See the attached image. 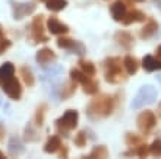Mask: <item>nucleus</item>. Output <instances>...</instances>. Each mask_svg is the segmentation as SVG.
<instances>
[{"label":"nucleus","mask_w":161,"mask_h":159,"mask_svg":"<svg viewBox=\"0 0 161 159\" xmlns=\"http://www.w3.org/2000/svg\"><path fill=\"white\" fill-rule=\"evenodd\" d=\"M142 21H145V13L141 12V10H129L122 19L123 25H130L133 22H142Z\"/></svg>","instance_id":"4468645a"},{"label":"nucleus","mask_w":161,"mask_h":159,"mask_svg":"<svg viewBox=\"0 0 161 159\" xmlns=\"http://www.w3.org/2000/svg\"><path fill=\"white\" fill-rule=\"evenodd\" d=\"M78 118H79L78 111H75V109H68V111H64V114L59 120H56L54 124H56V127L60 130V133H63L64 136H68L70 130L76 129Z\"/></svg>","instance_id":"20e7f679"},{"label":"nucleus","mask_w":161,"mask_h":159,"mask_svg":"<svg viewBox=\"0 0 161 159\" xmlns=\"http://www.w3.org/2000/svg\"><path fill=\"white\" fill-rule=\"evenodd\" d=\"M62 147V140H60V136H50L48 137V140L46 142V145H44V152H47V153H54V152H57Z\"/></svg>","instance_id":"dca6fc26"},{"label":"nucleus","mask_w":161,"mask_h":159,"mask_svg":"<svg viewBox=\"0 0 161 159\" xmlns=\"http://www.w3.org/2000/svg\"><path fill=\"white\" fill-rule=\"evenodd\" d=\"M0 159H8V158H6V156H4V153H3V152H2V151H0Z\"/></svg>","instance_id":"58836bf2"},{"label":"nucleus","mask_w":161,"mask_h":159,"mask_svg":"<svg viewBox=\"0 0 161 159\" xmlns=\"http://www.w3.org/2000/svg\"><path fill=\"white\" fill-rule=\"evenodd\" d=\"M10 45H12V42L9 41V40H6L4 37H0V54H4L6 50L10 48Z\"/></svg>","instance_id":"473e14b6"},{"label":"nucleus","mask_w":161,"mask_h":159,"mask_svg":"<svg viewBox=\"0 0 161 159\" xmlns=\"http://www.w3.org/2000/svg\"><path fill=\"white\" fill-rule=\"evenodd\" d=\"M0 105H2V98H0Z\"/></svg>","instance_id":"c03bdc74"},{"label":"nucleus","mask_w":161,"mask_h":159,"mask_svg":"<svg viewBox=\"0 0 161 159\" xmlns=\"http://www.w3.org/2000/svg\"><path fill=\"white\" fill-rule=\"evenodd\" d=\"M8 149H9V152H10V153H13V155H19V153H22V152H24L22 142L16 137V136L10 137V142H9V145H8Z\"/></svg>","instance_id":"4be33fe9"},{"label":"nucleus","mask_w":161,"mask_h":159,"mask_svg":"<svg viewBox=\"0 0 161 159\" xmlns=\"http://www.w3.org/2000/svg\"><path fill=\"white\" fill-rule=\"evenodd\" d=\"M13 75H15V66H13V63H4L0 66V85H3L4 82L8 79H10V77H13Z\"/></svg>","instance_id":"f3484780"},{"label":"nucleus","mask_w":161,"mask_h":159,"mask_svg":"<svg viewBox=\"0 0 161 159\" xmlns=\"http://www.w3.org/2000/svg\"><path fill=\"white\" fill-rule=\"evenodd\" d=\"M10 6L13 10V18L19 21L24 16H28L31 13H34V10L37 9V4L34 2H25V3H19L15 0H10Z\"/></svg>","instance_id":"39448f33"},{"label":"nucleus","mask_w":161,"mask_h":159,"mask_svg":"<svg viewBox=\"0 0 161 159\" xmlns=\"http://www.w3.org/2000/svg\"><path fill=\"white\" fill-rule=\"evenodd\" d=\"M0 37H3V32H2V28H0Z\"/></svg>","instance_id":"37998d69"},{"label":"nucleus","mask_w":161,"mask_h":159,"mask_svg":"<svg viewBox=\"0 0 161 159\" xmlns=\"http://www.w3.org/2000/svg\"><path fill=\"white\" fill-rule=\"evenodd\" d=\"M158 114H160V117H161V102H160V105H158Z\"/></svg>","instance_id":"ea45409f"},{"label":"nucleus","mask_w":161,"mask_h":159,"mask_svg":"<svg viewBox=\"0 0 161 159\" xmlns=\"http://www.w3.org/2000/svg\"><path fill=\"white\" fill-rule=\"evenodd\" d=\"M3 137H4V127L0 124V142L3 140Z\"/></svg>","instance_id":"c9c22d12"},{"label":"nucleus","mask_w":161,"mask_h":159,"mask_svg":"<svg viewBox=\"0 0 161 159\" xmlns=\"http://www.w3.org/2000/svg\"><path fill=\"white\" fill-rule=\"evenodd\" d=\"M155 99H157V91H155V88L151 86V85H144L139 89L138 95L133 98V101H132V104H130V108L138 109L141 107H144V105L153 104Z\"/></svg>","instance_id":"7ed1b4c3"},{"label":"nucleus","mask_w":161,"mask_h":159,"mask_svg":"<svg viewBox=\"0 0 161 159\" xmlns=\"http://www.w3.org/2000/svg\"><path fill=\"white\" fill-rule=\"evenodd\" d=\"M78 66H79V69L84 72L85 75H88V76H94V75H95V66H94V63H91V61H86V60H79V61H78Z\"/></svg>","instance_id":"a878e982"},{"label":"nucleus","mask_w":161,"mask_h":159,"mask_svg":"<svg viewBox=\"0 0 161 159\" xmlns=\"http://www.w3.org/2000/svg\"><path fill=\"white\" fill-rule=\"evenodd\" d=\"M103 67L106 69V80L108 83H119L120 80L125 79V75L122 72V66H120V61L117 57H110V59H106L103 61Z\"/></svg>","instance_id":"f03ea898"},{"label":"nucleus","mask_w":161,"mask_h":159,"mask_svg":"<svg viewBox=\"0 0 161 159\" xmlns=\"http://www.w3.org/2000/svg\"><path fill=\"white\" fill-rule=\"evenodd\" d=\"M113 108H114L113 98L108 95H100V96H95L88 104L86 114H88L89 118L108 117V115L113 113Z\"/></svg>","instance_id":"f257e3e1"},{"label":"nucleus","mask_w":161,"mask_h":159,"mask_svg":"<svg viewBox=\"0 0 161 159\" xmlns=\"http://www.w3.org/2000/svg\"><path fill=\"white\" fill-rule=\"evenodd\" d=\"M68 6V2L66 0H47L46 2V8L51 12H59V10H63L64 8Z\"/></svg>","instance_id":"5701e85b"},{"label":"nucleus","mask_w":161,"mask_h":159,"mask_svg":"<svg viewBox=\"0 0 161 159\" xmlns=\"http://www.w3.org/2000/svg\"><path fill=\"white\" fill-rule=\"evenodd\" d=\"M161 66V61L160 60H157L154 56L151 54H147L142 59V67H144L147 72H154V70H158Z\"/></svg>","instance_id":"a211bd4d"},{"label":"nucleus","mask_w":161,"mask_h":159,"mask_svg":"<svg viewBox=\"0 0 161 159\" xmlns=\"http://www.w3.org/2000/svg\"><path fill=\"white\" fill-rule=\"evenodd\" d=\"M107 156H108L107 147L103 146V145H100V146L94 147L92 152H91L88 156H85V158H82V159H107Z\"/></svg>","instance_id":"aec40b11"},{"label":"nucleus","mask_w":161,"mask_h":159,"mask_svg":"<svg viewBox=\"0 0 161 159\" xmlns=\"http://www.w3.org/2000/svg\"><path fill=\"white\" fill-rule=\"evenodd\" d=\"M157 59L161 60V45H158V48H157Z\"/></svg>","instance_id":"e433bc0d"},{"label":"nucleus","mask_w":161,"mask_h":159,"mask_svg":"<svg viewBox=\"0 0 161 159\" xmlns=\"http://www.w3.org/2000/svg\"><path fill=\"white\" fill-rule=\"evenodd\" d=\"M136 153H138V156H139L141 159H145L147 156H148V153H149V147L145 146V145H141V146L138 147Z\"/></svg>","instance_id":"72a5a7b5"},{"label":"nucleus","mask_w":161,"mask_h":159,"mask_svg":"<svg viewBox=\"0 0 161 159\" xmlns=\"http://www.w3.org/2000/svg\"><path fill=\"white\" fill-rule=\"evenodd\" d=\"M123 66H125V70L127 75H135L138 72V67H139V61L132 56H126L123 59Z\"/></svg>","instance_id":"6ab92c4d"},{"label":"nucleus","mask_w":161,"mask_h":159,"mask_svg":"<svg viewBox=\"0 0 161 159\" xmlns=\"http://www.w3.org/2000/svg\"><path fill=\"white\" fill-rule=\"evenodd\" d=\"M57 45H59L60 48L72 51L75 54H79V56L85 54L84 44H80V42L75 41V40H72V38H69V37H59L57 38Z\"/></svg>","instance_id":"6e6552de"},{"label":"nucleus","mask_w":161,"mask_h":159,"mask_svg":"<svg viewBox=\"0 0 161 159\" xmlns=\"http://www.w3.org/2000/svg\"><path fill=\"white\" fill-rule=\"evenodd\" d=\"M2 86H3L4 93H6L10 99H13V101L21 99V96H22V86H21V83H19V80H18L15 76H13V77H10V79H8L3 85H2Z\"/></svg>","instance_id":"0eeeda50"},{"label":"nucleus","mask_w":161,"mask_h":159,"mask_svg":"<svg viewBox=\"0 0 161 159\" xmlns=\"http://www.w3.org/2000/svg\"><path fill=\"white\" fill-rule=\"evenodd\" d=\"M149 153L154 158H161V139H155L151 146H149Z\"/></svg>","instance_id":"c85d7f7f"},{"label":"nucleus","mask_w":161,"mask_h":159,"mask_svg":"<svg viewBox=\"0 0 161 159\" xmlns=\"http://www.w3.org/2000/svg\"><path fill=\"white\" fill-rule=\"evenodd\" d=\"M130 2H133V3H136V2H139V3H141V2H145V0H130Z\"/></svg>","instance_id":"a19ab883"},{"label":"nucleus","mask_w":161,"mask_h":159,"mask_svg":"<svg viewBox=\"0 0 161 159\" xmlns=\"http://www.w3.org/2000/svg\"><path fill=\"white\" fill-rule=\"evenodd\" d=\"M40 139V134L35 131V130H32V124H26L25 127V131H24V140L25 142H35V140H38Z\"/></svg>","instance_id":"bb28decb"},{"label":"nucleus","mask_w":161,"mask_h":159,"mask_svg":"<svg viewBox=\"0 0 161 159\" xmlns=\"http://www.w3.org/2000/svg\"><path fill=\"white\" fill-rule=\"evenodd\" d=\"M126 142L130 143V145H135V143L141 142V137L136 136V134H133V133H127L126 134Z\"/></svg>","instance_id":"f704fd0d"},{"label":"nucleus","mask_w":161,"mask_h":159,"mask_svg":"<svg viewBox=\"0 0 161 159\" xmlns=\"http://www.w3.org/2000/svg\"><path fill=\"white\" fill-rule=\"evenodd\" d=\"M160 69H161V66H160Z\"/></svg>","instance_id":"49530a36"},{"label":"nucleus","mask_w":161,"mask_h":159,"mask_svg":"<svg viewBox=\"0 0 161 159\" xmlns=\"http://www.w3.org/2000/svg\"><path fill=\"white\" fill-rule=\"evenodd\" d=\"M47 28L50 31L51 34H54V35H64V34L69 32V28L68 25H64L62 21H59L57 18L51 16L47 19Z\"/></svg>","instance_id":"9d476101"},{"label":"nucleus","mask_w":161,"mask_h":159,"mask_svg":"<svg viewBox=\"0 0 161 159\" xmlns=\"http://www.w3.org/2000/svg\"><path fill=\"white\" fill-rule=\"evenodd\" d=\"M31 29H32V37L37 42L48 41V37L44 35V18L41 15L34 18V21L31 24Z\"/></svg>","instance_id":"1a4fd4ad"},{"label":"nucleus","mask_w":161,"mask_h":159,"mask_svg":"<svg viewBox=\"0 0 161 159\" xmlns=\"http://www.w3.org/2000/svg\"><path fill=\"white\" fill-rule=\"evenodd\" d=\"M35 60H37V63L41 64V66H47V64H50L51 61L56 60V53L51 50V48L46 47V48H41V50L37 53Z\"/></svg>","instance_id":"9b49d317"},{"label":"nucleus","mask_w":161,"mask_h":159,"mask_svg":"<svg viewBox=\"0 0 161 159\" xmlns=\"http://www.w3.org/2000/svg\"><path fill=\"white\" fill-rule=\"evenodd\" d=\"M82 89H84V92L88 93V95H95V93H98V91H100V85H98V82H95V80L89 79L85 85H82Z\"/></svg>","instance_id":"cd10ccee"},{"label":"nucleus","mask_w":161,"mask_h":159,"mask_svg":"<svg viewBox=\"0 0 161 159\" xmlns=\"http://www.w3.org/2000/svg\"><path fill=\"white\" fill-rule=\"evenodd\" d=\"M75 89H76V82H72L70 85H64L63 91H62V99H66L69 96H72L73 92H75Z\"/></svg>","instance_id":"7c9ffc66"},{"label":"nucleus","mask_w":161,"mask_h":159,"mask_svg":"<svg viewBox=\"0 0 161 159\" xmlns=\"http://www.w3.org/2000/svg\"><path fill=\"white\" fill-rule=\"evenodd\" d=\"M154 2H155V4H157V6H158V9H160V10H161V0H154Z\"/></svg>","instance_id":"4c0bfd02"},{"label":"nucleus","mask_w":161,"mask_h":159,"mask_svg":"<svg viewBox=\"0 0 161 159\" xmlns=\"http://www.w3.org/2000/svg\"><path fill=\"white\" fill-rule=\"evenodd\" d=\"M158 31V24H157V21L155 19H149L148 21V24L141 29V32H139V37L142 38V40H147V38H149V37H153L154 34Z\"/></svg>","instance_id":"2eb2a0df"},{"label":"nucleus","mask_w":161,"mask_h":159,"mask_svg":"<svg viewBox=\"0 0 161 159\" xmlns=\"http://www.w3.org/2000/svg\"><path fill=\"white\" fill-rule=\"evenodd\" d=\"M157 79H158V80H160V82H161V75H158V76H157Z\"/></svg>","instance_id":"79ce46f5"},{"label":"nucleus","mask_w":161,"mask_h":159,"mask_svg":"<svg viewBox=\"0 0 161 159\" xmlns=\"http://www.w3.org/2000/svg\"><path fill=\"white\" fill-rule=\"evenodd\" d=\"M64 70V67L62 66V64H57V66H53L50 67V69H47V70H44V73L41 75V80H48V79H53V77H56V76L62 75Z\"/></svg>","instance_id":"412c9836"},{"label":"nucleus","mask_w":161,"mask_h":159,"mask_svg":"<svg viewBox=\"0 0 161 159\" xmlns=\"http://www.w3.org/2000/svg\"><path fill=\"white\" fill-rule=\"evenodd\" d=\"M21 76H22V80L25 82L28 86H32L34 85V73L32 70L30 69V66H22L21 67Z\"/></svg>","instance_id":"393cba45"},{"label":"nucleus","mask_w":161,"mask_h":159,"mask_svg":"<svg viewBox=\"0 0 161 159\" xmlns=\"http://www.w3.org/2000/svg\"><path fill=\"white\" fill-rule=\"evenodd\" d=\"M41 2H47V0H41Z\"/></svg>","instance_id":"a18cd8bd"},{"label":"nucleus","mask_w":161,"mask_h":159,"mask_svg":"<svg viewBox=\"0 0 161 159\" xmlns=\"http://www.w3.org/2000/svg\"><path fill=\"white\" fill-rule=\"evenodd\" d=\"M46 111H47V105H40L38 109L35 111V123L37 126H42V121H44V115H46Z\"/></svg>","instance_id":"c756f323"},{"label":"nucleus","mask_w":161,"mask_h":159,"mask_svg":"<svg viewBox=\"0 0 161 159\" xmlns=\"http://www.w3.org/2000/svg\"><path fill=\"white\" fill-rule=\"evenodd\" d=\"M126 4L123 3L122 0H117L114 3L110 6V13H111V18L114 21H122L123 16L126 15Z\"/></svg>","instance_id":"f8f14e48"},{"label":"nucleus","mask_w":161,"mask_h":159,"mask_svg":"<svg viewBox=\"0 0 161 159\" xmlns=\"http://www.w3.org/2000/svg\"><path fill=\"white\" fill-rule=\"evenodd\" d=\"M136 124L139 127V130H142L145 134H148L151 130L154 129V126L157 124V117L153 111L149 109H145L138 115V120H136Z\"/></svg>","instance_id":"423d86ee"},{"label":"nucleus","mask_w":161,"mask_h":159,"mask_svg":"<svg viewBox=\"0 0 161 159\" xmlns=\"http://www.w3.org/2000/svg\"><path fill=\"white\" fill-rule=\"evenodd\" d=\"M114 37H116V41L119 42L123 48H126V50L132 48V47H133V44H135L133 37H132L129 32H126V31H119V32H116Z\"/></svg>","instance_id":"ddd939ff"},{"label":"nucleus","mask_w":161,"mask_h":159,"mask_svg":"<svg viewBox=\"0 0 161 159\" xmlns=\"http://www.w3.org/2000/svg\"><path fill=\"white\" fill-rule=\"evenodd\" d=\"M70 77H72L73 82L80 83V85H85L89 80V76L85 75L82 70H78V69H72V70H70Z\"/></svg>","instance_id":"b1692460"},{"label":"nucleus","mask_w":161,"mask_h":159,"mask_svg":"<svg viewBox=\"0 0 161 159\" xmlns=\"http://www.w3.org/2000/svg\"><path fill=\"white\" fill-rule=\"evenodd\" d=\"M75 145H76L78 147H84L85 145H86V136H85L84 131H79V133L76 134V137H75Z\"/></svg>","instance_id":"2f4dec72"}]
</instances>
